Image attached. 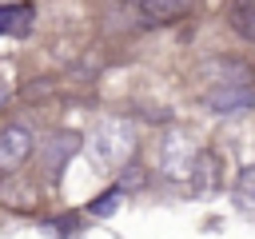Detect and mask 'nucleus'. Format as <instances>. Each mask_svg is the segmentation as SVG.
I'll return each mask as SVG.
<instances>
[{
    "mask_svg": "<svg viewBox=\"0 0 255 239\" xmlns=\"http://www.w3.org/2000/svg\"><path fill=\"white\" fill-rule=\"evenodd\" d=\"M76 147H80V135L76 131H56L44 147H40V159H44V171L56 179L60 171H64V163L76 155Z\"/></svg>",
    "mask_w": 255,
    "mask_h": 239,
    "instance_id": "39448f33",
    "label": "nucleus"
},
{
    "mask_svg": "<svg viewBox=\"0 0 255 239\" xmlns=\"http://www.w3.org/2000/svg\"><path fill=\"white\" fill-rule=\"evenodd\" d=\"M191 191H195V195H215V191H219V155H215V151H199V155H195Z\"/></svg>",
    "mask_w": 255,
    "mask_h": 239,
    "instance_id": "423d86ee",
    "label": "nucleus"
},
{
    "mask_svg": "<svg viewBox=\"0 0 255 239\" xmlns=\"http://www.w3.org/2000/svg\"><path fill=\"white\" fill-rule=\"evenodd\" d=\"M207 108L215 116H239L255 108V88L251 84H235V88H211L207 92Z\"/></svg>",
    "mask_w": 255,
    "mask_h": 239,
    "instance_id": "20e7f679",
    "label": "nucleus"
},
{
    "mask_svg": "<svg viewBox=\"0 0 255 239\" xmlns=\"http://www.w3.org/2000/svg\"><path fill=\"white\" fill-rule=\"evenodd\" d=\"M139 16H147L151 24H167V20L183 16V4L179 0H143L139 4Z\"/></svg>",
    "mask_w": 255,
    "mask_h": 239,
    "instance_id": "1a4fd4ad",
    "label": "nucleus"
},
{
    "mask_svg": "<svg viewBox=\"0 0 255 239\" xmlns=\"http://www.w3.org/2000/svg\"><path fill=\"white\" fill-rule=\"evenodd\" d=\"M32 131L20 127V123H0V171H12L20 167L28 155H32Z\"/></svg>",
    "mask_w": 255,
    "mask_h": 239,
    "instance_id": "7ed1b4c3",
    "label": "nucleus"
},
{
    "mask_svg": "<svg viewBox=\"0 0 255 239\" xmlns=\"http://www.w3.org/2000/svg\"><path fill=\"white\" fill-rule=\"evenodd\" d=\"M231 28H235L243 40H255V0L231 8Z\"/></svg>",
    "mask_w": 255,
    "mask_h": 239,
    "instance_id": "9d476101",
    "label": "nucleus"
},
{
    "mask_svg": "<svg viewBox=\"0 0 255 239\" xmlns=\"http://www.w3.org/2000/svg\"><path fill=\"white\" fill-rule=\"evenodd\" d=\"M88 151L100 167H124L135 151V123L124 116H104L88 135Z\"/></svg>",
    "mask_w": 255,
    "mask_h": 239,
    "instance_id": "f257e3e1",
    "label": "nucleus"
},
{
    "mask_svg": "<svg viewBox=\"0 0 255 239\" xmlns=\"http://www.w3.org/2000/svg\"><path fill=\"white\" fill-rule=\"evenodd\" d=\"M44 231H56V235H72V231H76V223H72V219H56V223H44Z\"/></svg>",
    "mask_w": 255,
    "mask_h": 239,
    "instance_id": "f8f14e48",
    "label": "nucleus"
},
{
    "mask_svg": "<svg viewBox=\"0 0 255 239\" xmlns=\"http://www.w3.org/2000/svg\"><path fill=\"white\" fill-rule=\"evenodd\" d=\"M120 199H124V191H120V187H112V191H104V195H96V199L88 203V211L104 219V215H112V211L120 207Z\"/></svg>",
    "mask_w": 255,
    "mask_h": 239,
    "instance_id": "9b49d317",
    "label": "nucleus"
},
{
    "mask_svg": "<svg viewBox=\"0 0 255 239\" xmlns=\"http://www.w3.org/2000/svg\"><path fill=\"white\" fill-rule=\"evenodd\" d=\"M4 100H8V84L0 80V104H4Z\"/></svg>",
    "mask_w": 255,
    "mask_h": 239,
    "instance_id": "ddd939ff",
    "label": "nucleus"
},
{
    "mask_svg": "<svg viewBox=\"0 0 255 239\" xmlns=\"http://www.w3.org/2000/svg\"><path fill=\"white\" fill-rule=\"evenodd\" d=\"M231 199H235V207H239L243 215H251V219H255V163L239 167L235 187H231Z\"/></svg>",
    "mask_w": 255,
    "mask_h": 239,
    "instance_id": "0eeeda50",
    "label": "nucleus"
},
{
    "mask_svg": "<svg viewBox=\"0 0 255 239\" xmlns=\"http://www.w3.org/2000/svg\"><path fill=\"white\" fill-rule=\"evenodd\" d=\"M195 155H199V147H195V139L183 127L163 131V139H159V171L167 179H191Z\"/></svg>",
    "mask_w": 255,
    "mask_h": 239,
    "instance_id": "f03ea898",
    "label": "nucleus"
},
{
    "mask_svg": "<svg viewBox=\"0 0 255 239\" xmlns=\"http://www.w3.org/2000/svg\"><path fill=\"white\" fill-rule=\"evenodd\" d=\"M32 20H36V12L28 4H4L0 8V32L4 36H24L32 28Z\"/></svg>",
    "mask_w": 255,
    "mask_h": 239,
    "instance_id": "6e6552de",
    "label": "nucleus"
}]
</instances>
